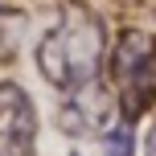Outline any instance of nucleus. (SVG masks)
Returning a JSON list of instances; mask_svg holds the SVG:
<instances>
[{
	"mask_svg": "<svg viewBox=\"0 0 156 156\" xmlns=\"http://www.w3.org/2000/svg\"><path fill=\"white\" fill-rule=\"evenodd\" d=\"M99 144H103V156H136V132L127 119H115L99 136Z\"/></svg>",
	"mask_w": 156,
	"mask_h": 156,
	"instance_id": "obj_4",
	"label": "nucleus"
},
{
	"mask_svg": "<svg viewBox=\"0 0 156 156\" xmlns=\"http://www.w3.org/2000/svg\"><path fill=\"white\" fill-rule=\"evenodd\" d=\"M111 90H115L119 119L136 123L156 107V33L123 29L111 45Z\"/></svg>",
	"mask_w": 156,
	"mask_h": 156,
	"instance_id": "obj_2",
	"label": "nucleus"
},
{
	"mask_svg": "<svg viewBox=\"0 0 156 156\" xmlns=\"http://www.w3.org/2000/svg\"><path fill=\"white\" fill-rule=\"evenodd\" d=\"M144 156H156V123H152V132H148V140H144Z\"/></svg>",
	"mask_w": 156,
	"mask_h": 156,
	"instance_id": "obj_5",
	"label": "nucleus"
},
{
	"mask_svg": "<svg viewBox=\"0 0 156 156\" xmlns=\"http://www.w3.org/2000/svg\"><path fill=\"white\" fill-rule=\"evenodd\" d=\"M111 58L107 45V25L82 0L58 8L54 25L41 33V41L33 45V66L54 90L62 94H82L94 86V78L103 74V62Z\"/></svg>",
	"mask_w": 156,
	"mask_h": 156,
	"instance_id": "obj_1",
	"label": "nucleus"
},
{
	"mask_svg": "<svg viewBox=\"0 0 156 156\" xmlns=\"http://www.w3.org/2000/svg\"><path fill=\"white\" fill-rule=\"evenodd\" d=\"M33 152H37V107L25 86L0 82V156Z\"/></svg>",
	"mask_w": 156,
	"mask_h": 156,
	"instance_id": "obj_3",
	"label": "nucleus"
}]
</instances>
